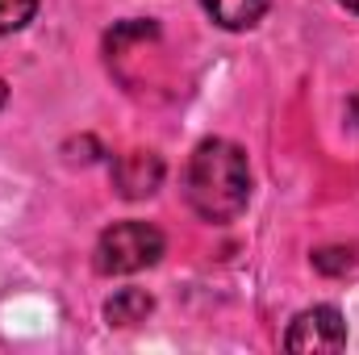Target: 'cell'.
I'll return each mask as SVG.
<instances>
[{
	"label": "cell",
	"mask_w": 359,
	"mask_h": 355,
	"mask_svg": "<svg viewBox=\"0 0 359 355\" xmlns=\"http://www.w3.org/2000/svg\"><path fill=\"white\" fill-rule=\"evenodd\" d=\"M184 196H188L192 213L213 222V226H226V222L243 217V209L251 201L247 151L230 138H205L188 159Z\"/></svg>",
	"instance_id": "cell-1"
},
{
	"label": "cell",
	"mask_w": 359,
	"mask_h": 355,
	"mask_svg": "<svg viewBox=\"0 0 359 355\" xmlns=\"http://www.w3.org/2000/svg\"><path fill=\"white\" fill-rule=\"evenodd\" d=\"M4 96H8V84H4V80H0V105H4Z\"/></svg>",
	"instance_id": "cell-11"
},
{
	"label": "cell",
	"mask_w": 359,
	"mask_h": 355,
	"mask_svg": "<svg viewBox=\"0 0 359 355\" xmlns=\"http://www.w3.org/2000/svg\"><path fill=\"white\" fill-rule=\"evenodd\" d=\"M168 243L151 222H117L96 239L92 267L100 276H134L142 267H155L163 260Z\"/></svg>",
	"instance_id": "cell-2"
},
{
	"label": "cell",
	"mask_w": 359,
	"mask_h": 355,
	"mask_svg": "<svg viewBox=\"0 0 359 355\" xmlns=\"http://www.w3.org/2000/svg\"><path fill=\"white\" fill-rule=\"evenodd\" d=\"M163 184V159L155 151H130L113 163V188L126 201H142Z\"/></svg>",
	"instance_id": "cell-4"
},
{
	"label": "cell",
	"mask_w": 359,
	"mask_h": 355,
	"mask_svg": "<svg viewBox=\"0 0 359 355\" xmlns=\"http://www.w3.org/2000/svg\"><path fill=\"white\" fill-rule=\"evenodd\" d=\"M339 4H343L347 13H359V0H339Z\"/></svg>",
	"instance_id": "cell-10"
},
{
	"label": "cell",
	"mask_w": 359,
	"mask_h": 355,
	"mask_svg": "<svg viewBox=\"0 0 359 355\" xmlns=\"http://www.w3.org/2000/svg\"><path fill=\"white\" fill-rule=\"evenodd\" d=\"M38 13V0H0V38L25 29Z\"/></svg>",
	"instance_id": "cell-7"
},
{
	"label": "cell",
	"mask_w": 359,
	"mask_h": 355,
	"mask_svg": "<svg viewBox=\"0 0 359 355\" xmlns=\"http://www.w3.org/2000/svg\"><path fill=\"white\" fill-rule=\"evenodd\" d=\"M313 267L326 272V276H343V272L355 267V251H347V247H322V251H313Z\"/></svg>",
	"instance_id": "cell-8"
},
{
	"label": "cell",
	"mask_w": 359,
	"mask_h": 355,
	"mask_svg": "<svg viewBox=\"0 0 359 355\" xmlns=\"http://www.w3.org/2000/svg\"><path fill=\"white\" fill-rule=\"evenodd\" d=\"M288 351H343L347 347V322L334 305H313L301 309L284 335Z\"/></svg>",
	"instance_id": "cell-3"
},
{
	"label": "cell",
	"mask_w": 359,
	"mask_h": 355,
	"mask_svg": "<svg viewBox=\"0 0 359 355\" xmlns=\"http://www.w3.org/2000/svg\"><path fill=\"white\" fill-rule=\"evenodd\" d=\"M151 309H155V297L147 288H117L104 301V322L109 326H134V322H147Z\"/></svg>",
	"instance_id": "cell-6"
},
{
	"label": "cell",
	"mask_w": 359,
	"mask_h": 355,
	"mask_svg": "<svg viewBox=\"0 0 359 355\" xmlns=\"http://www.w3.org/2000/svg\"><path fill=\"white\" fill-rule=\"evenodd\" d=\"M347 113H351V121H355V126H359V92H355V96H351V100H347Z\"/></svg>",
	"instance_id": "cell-9"
},
{
	"label": "cell",
	"mask_w": 359,
	"mask_h": 355,
	"mask_svg": "<svg viewBox=\"0 0 359 355\" xmlns=\"http://www.w3.org/2000/svg\"><path fill=\"white\" fill-rule=\"evenodd\" d=\"M205 17L217 25V29H230V34H243V29H255L268 13V0H201Z\"/></svg>",
	"instance_id": "cell-5"
}]
</instances>
